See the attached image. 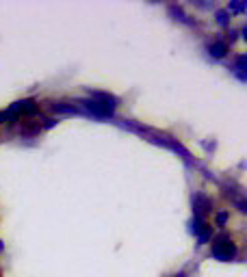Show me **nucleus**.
<instances>
[{
  "instance_id": "1",
  "label": "nucleus",
  "mask_w": 247,
  "mask_h": 277,
  "mask_svg": "<svg viewBox=\"0 0 247 277\" xmlns=\"http://www.w3.org/2000/svg\"><path fill=\"white\" fill-rule=\"evenodd\" d=\"M212 256L221 262H230L234 256H236V247H234L232 240H228L226 236H221V238L214 240V247H212Z\"/></svg>"
},
{
  "instance_id": "2",
  "label": "nucleus",
  "mask_w": 247,
  "mask_h": 277,
  "mask_svg": "<svg viewBox=\"0 0 247 277\" xmlns=\"http://www.w3.org/2000/svg\"><path fill=\"white\" fill-rule=\"evenodd\" d=\"M80 104H84V108H87L89 113H94L96 117H110V115H113V108L104 106V104L96 102V100H84V102H80Z\"/></svg>"
},
{
  "instance_id": "3",
  "label": "nucleus",
  "mask_w": 247,
  "mask_h": 277,
  "mask_svg": "<svg viewBox=\"0 0 247 277\" xmlns=\"http://www.w3.org/2000/svg\"><path fill=\"white\" fill-rule=\"evenodd\" d=\"M37 104L35 100H20L9 108V115H18V113H35Z\"/></svg>"
},
{
  "instance_id": "4",
  "label": "nucleus",
  "mask_w": 247,
  "mask_h": 277,
  "mask_svg": "<svg viewBox=\"0 0 247 277\" xmlns=\"http://www.w3.org/2000/svg\"><path fill=\"white\" fill-rule=\"evenodd\" d=\"M152 141H156V143H165V145H169V148H172L174 152H178V154L184 158L186 162H193V158H191V154H188V152L182 148L180 143H176V141H172V138H152Z\"/></svg>"
},
{
  "instance_id": "5",
  "label": "nucleus",
  "mask_w": 247,
  "mask_h": 277,
  "mask_svg": "<svg viewBox=\"0 0 247 277\" xmlns=\"http://www.w3.org/2000/svg\"><path fill=\"white\" fill-rule=\"evenodd\" d=\"M91 100L100 102V104H104V106H108V108H115V104H117V98L115 96L100 94V91H91Z\"/></svg>"
},
{
  "instance_id": "6",
  "label": "nucleus",
  "mask_w": 247,
  "mask_h": 277,
  "mask_svg": "<svg viewBox=\"0 0 247 277\" xmlns=\"http://www.w3.org/2000/svg\"><path fill=\"white\" fill-rule=\"evenodd\" d=\"M228 54V44H224V42H214L212 46H210V56H214V58H224Z\"/></svg>"
},
{
  "instance_id": "7",
  "label": "nucleus",
  "mask_w": 247,
  "mask_h": 277,
  "mask_svg": "<svg viewBox=\"0 0 247 277\" xmlns=\"http://www.w3.org/2000/svg\"><path fill=\"white\" fill-rule=\"evenodd\" d=\"M169 13H172V16H174L176 20H180V22H186V24H191V20H188V18L184 16V11H182L178 4H172V6H169Z\"/></svg>"
},
{
  "instance_id": "8",
  "label": "nucleus",
  "mask_w": 247,
  "mask_h": 277,
  "mask_svg": "<svg viewBox=\"0 0 247 277\" xmlns=\"http://www.w3.org/2000/svg\"><path fill=\"white\" fill-rule=\"evenodd\" d=\"M52 108H54L56 113H65V115H74V113H78L76 106H68V104H54Z\"/></svg>"
},
{
  "instance_id": "9",
  "label": "nucleus",
  "mask_w": 247,
  "mask_h": 277,
  "mask_svg": "<svg viewBox=\"0 0 247 277\" xmlns=\"http://www.w3.org/2000/svg\"><path fill=\"white\" fill-rule=\"evenodd\" d=\"M210 234H212V232H210V228H208V226L202 228V230H200V238H198V240H200V245H204V242L210 240Z\"/></svg>"
},
{
  "instance_id": "10",
  "label": "nucleus",
  "mask_w": 247,
  "mask_h": 277,
  "mask_svg": "<svg viewBox=\"0 0 247 277\" xmlns=\"http://www.w3.org/2000/svg\"><path fill=\"white\" fill-rule=\"evenodd\" d=\"M214 16H217V22L221 26H228V22H230V16H228V11H217Z\"/></svg>"
},
{
  "instance_id": "11",
  "label": "nucleus",
  "mask_w": 247,
  "mask_h": 277,
  "mask_svg": "<svg viewBox=\"0 0 247 277\" xmlns=\"http://www.w3.org/2000/svg\"><path fill=\"white\" fill-rule=\"evenodd\" d=\"M228 9L234 11V13H243L245 11V2H230V4H228Z\"/></svg>"
},
{
  "instance_id": "12",
  "label": "nucleus",
  "mask_w": 247,
  "mask_h": 277,
  "mask_svg": "<svg viewBox=\"0 0 247 277\" xmlns=\"http://www.w3.org/2000/svg\"><path fill=\"white\" fill-rule=\"evenodd\" d=\"M226 221H228V214H226V212H219V214H217V223H219V226H224Z\"/></svg>"
},
{
  "instance_id": "13",
  "label": "nucleus",
  "mask_w": 247,
  "mask_h": 277,
  "mask_svg": "<svg viewBox=\"0 0 247 277\" xmlns=\"http://www.w3.org/2000/svg\"><path fill=\"white\" fill-rule=\"evenodd\" d=\"M54 124H56L54 120H48V122H46V128H52V126H54Z\"/></svg>"
},
{
  "instance_id": "14",
  "label": "nucleus",
  "mask_w": 247,
  "mask_h": 277,
  "mask_svg": "<svg viewBox=\"0 0 247 277\" xmlns=\"http://www.w3.org/2000/svg\"><path fill=\"white\" fill-rule=\"evenodd\" d=\"M174 277H186L184 273H178V275H174Z\"/></svg>"
}]
</instances>
